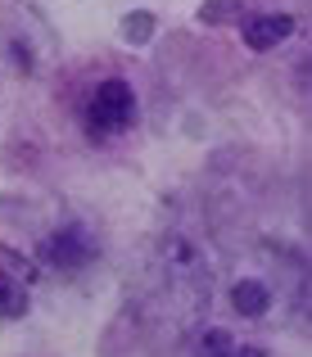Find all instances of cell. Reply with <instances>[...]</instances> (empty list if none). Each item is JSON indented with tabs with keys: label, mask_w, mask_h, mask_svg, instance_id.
Masks as SVG:
<instances>
[{
	"label": "cell",
	"mask_w": 312,
	"mask_h": 357,
	"mask_svg": "<svg viewBox=\"0 0 312 357\" xmlns=\"http://www.w3.org/2000/svg\"><path fill=\"white\" fill-rule=\"evenodd\" d=\"M136 122V96H131L127 82H100L91 91V105H87V131L96 140L113 136V131H127Z\"/></svg>",
	"instance_id": "obj_1"
},
{
	"label": "cell",
	"mask_w": 312,
	"mask_h": 357,
	"mask_svg": "<svg viewBox=\"0 0 312 357\" xmlns=\"http://www.w3.org/2000/svg\"><path fill=\"white\" fill-rule=\"evenodd\" d=\"M45 249V258L54 262V267H87L91 258H96V244H91V236L82 227H64V231H54L50 240L41 244Z\"/></svg>",
	"instance_id": "obj_2"
},
{
	"label": "cell",
	"mask_w": 312,
	"mask_h": 357,
	"mask_svg": "<svg viewBox=\"0 0 312 357\" xmlns=\"http://www.w3.org/2000/svg\"><path fill=\"white\" fill-rule=\"evenodd\" d=\"M240 27H244V45H249V50H272V45H281L285 41L290 32H295V18L290 14H244L240 18Z\"/></svg>",
	"instance_id": "obj_3"
},
{
	"label": "cell",
	"mask_w": 312,
	"mask_h": 357,
	"mask_svg": "<svg viewBox=\"0 0 312 357\" xmlns=\"http://www.w3.org/2000/svg\"><path fill=\"white\" fill-rule=\"evenodd\" d=\"M231 307L240 317H262L272 307V289L262 285V280H240V285L231 289Z\"/></svg>",
	"instance_id": "obj_4"
},
{
	"label": "cell",
	"mask_w": 312,
	"mask_h": 357,
	"mask_svg": "<svg viewBox=\"0 0 312 357\" xmlns=\"http://www.w3.org/2000/svg\"><path fill=\"white\" fill-rule=\"evenodd\" d=\"M0 276H5L9 285L27 289V285L36 280V267H32V258H23L18 249H9V244H0Z\"/></svg>",
	"instance_id": "obj_5"
},
{
	"label": "cell",
	"mask_w": 312,
	"mask_h": 357,
	"mask_svg": "<svg viewBox=\"0 0 312 357\" xmlns=\"http://www.w3.org/2000/svg\"><path fill=\"white\" fill-rule=\"evenodd\" d=\"M154 27H158V18L149 14V9H131V14H122L118 32H122L127 45H145V41H154Z\"/></svg>",
	"instance_id": "obj_6"
},
{
	"label": "cell",
	"mask_w": 312,
	"mask_h": 357,
	"mask_svg": "<svg viewBox=\"0 0 312 357\" xmlns=\"http://www.w3.org/2000/svg\"><path fill=\"white\" fill-rule=\"evenodd\" d=\"M200 18L204 27H222V23H240L244 18V0H204L200 5Z\"/></svg>",
	"instance_id": "obj_7"
},
{
	"label": "cell",
	"mask_w": 312,
	"mask_h": 357,
	"mask_svg": "<svg viewBox=\"0 0 312 357\" xmlns=\"http://www.w3.org/2000/svg\"><path fill=\"white\" fill-rule=\"evenodd\" d=\"M231 335L226 331H204L200 335V344H195V357H231Z\"/></svg>",
	"instance_id": "obj_8"
},
{
	"label": "cell",
	"mask_w": 312,
	"mask_h": 357,
	"mask_svg": "<svg viewBox=\"0 0 312 357\" xmlns=\"http://www.w3.org/2000/svg\"><path fill=\"white\" fill-rule=\"evenodd\" d=\"M27 312V289L9 285L5 276H0V317H23Z\"/></svg>",
	"instance_id": "obj_9"
},
{
	"label": "cell",
	"mask_w": 312,
	"mask_h": 357,
	"mask_svg": "<svg viewBox=\"0 0 312 357\" xmlns=\"http://www.w3.org/2000/svg\"><path fill=\"white\" fill-rule=\"evenodd\" d=\"M231 357H267V353H262L258 344H235V349H231Z\"/></svg>",
	"instance_id": "obj_10"
}]
</instances>
